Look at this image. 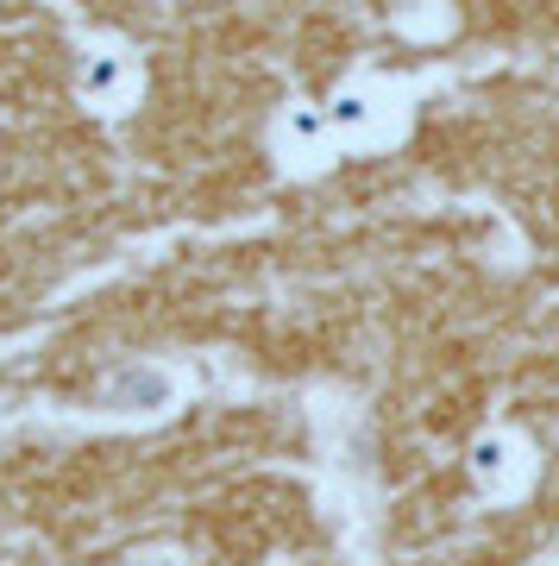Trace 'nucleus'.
<instances>
[{"label": "nucleus", "instance_id": "f257e3e1", "mask_svg": "<svg viewBox=\"0 0 559 566\" xmlns=\"http://www.w3.org/2000/svg\"><path fill=\"white\" fill-rule=\"evenodd\" d=\"M553 566H559V547H553Z\"/></svg>", "mask_w": 559, "mask_h": 566}]
</instances>
